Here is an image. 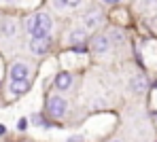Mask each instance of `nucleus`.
Wrapping results in <instances>:
<instances>
[{"label": "nucleus", "instance_id": "nucleus-12", "mask_svg": "<svg viewBox=\"0 0 157 142\" xmlns=\"http://www.w3.org/2000/svg\"><path fill=\"white\" fill-rule=\"evenodd\" d=\"M55 6H77V2H53Z\"/></svg>", "mask_w": 157, "mask_h": 142}, {"label": "nucleus", "instance_id": "nucleus-1", "mask_svg": "<svg viewBox=\"0 0 157 142\" xmlns=\"http://www.w3.org/2000/svg\"><path fill=\"white\" fill-rule=\"evenodd\" d=\"M51 28H53V21L47 13H36V15H30L26 19V30L32 34V38L49 36Z\"/></svg>", "mask_w": 157, "mask_h": 142}, {"label": "nucleus", "instance_id": "nucleus-8", "mask_svg": "<svg viewBox=\"0 0 157 142\" xmlns=\"http://www.w3.org/2000/svg\"><path fill=\"white\" fill-rule=\"evenodd\" d=\"M70 85H72V77H70L68 72H59V74L55 77V87H57V89H68Z\"/></svg>", "mask_w": 157, "mask_h": 142}, {"label": "nucleus", "instance_id": "nucleus-13", "mask_svg": "<svg viewBox=\"0 0 157 142\" xmlns=\"http://www.w3.org/2000/svg\"><path fill=\"white\" fill-rule=\"evenodd\" d=\"M24 127H26V119H19L17 121V129H24Z\"/></svg>", "mask_w": 157, "mask_h": 142}, {"label": "nucleus", "instance_id": "nucleus-5", "mask_svg": "<svg viewBox=\"0 0 157 142\" xmlns=\"http://www.w3.org/2000/svg\"><path fill=\"white\" fill-rule=\"evenodd\" d=\"M83 21H85V28H100V26H102V21H104V15H102L100 11L91 9V11H87V13H85Z\"/></svg>", "mask_w": 157, "mask_h": 142}, {"label": "nucleus", "instance_id": "nucleus-6", "mask_svg": "<svg viewBox=\"0 0 157 142\" xmlns=\"http://www.w3.org/2000/svg\"><path fill=\"white\" fill-rule=\"evenodd\" d=\"M28 74H30V68L24 62H15L11 66V81H26Z\"/></svg>", "mask_w": 157, "mask_h": 142}, {"label": "nucleus", "instance_id": "nucleus-11", "mask_svg": "<svg viewBox=\"0 0 157 142\" xmlns=\"http://www.w3.org/2000/svg\"><path fill=\"white\" fill-rule=\"evenodd\" d=\"M132 89H134V91H144V89H147V79H144V77H136V79L132 81Z\"/></svg>", "mask_w": 157, "mask_h": 142}, {"label": "nucleus", "instance_id": "nucleus-3", "mask_svg": "<svg viewBox=\"0 0 157 142\" xmlns=\"http://www.w3.org/2000/svg\"><path fill=\"white\" fill-rule=\"evenodd\" d=\"M49 47H51V38H49V36L32 38V40H30V51H32L34 55H43V53H47Z\"/></svg>", "mask_w": 157, "mask_h": 142}, {"label": "nucleus", "instance_id": "nucleus-9", "mask_svg": "<svg viewBox=\"0 0 157 142\" xmlns=\"http://www.w3.org/2000/svg\"><path fill=\"white\" fill-rule=\"evenodd\" d=\"M30 89V81H11V93L13 95H19V93H26Z\"/></svg>", "mask_w": 157, "mask_h": 142}, {"label": "nucleus", "instance_id": "nucleus-2", "mask_svg": "<svg viewBox=\"0 0 157 142\" xmlns=\"http://www.w3.org/2000/svg\"><path fill=\"white\" fill-rule=\"evenodd\" d=\"M47 113L51 117H55V119L64 117V113H66V100H62L59 95H51L47 100Z\"/></svg>", "mask_w": 157, "mask_h": 142}, {"label": "nucleus", "instance_id": "nucleus-4", "mask_svg": "<svg viewBox=\"0 0 157 142\" xmlns=\"http://www.w3.org/2000/svg\"><path fill=\"white\" fill-rule=\"evenodd\" d=\"M110 49V36L106 34H96L91 38V51L94 53H106Z\"/></svg>", "mask_w": 157, "mask_h": 142}, {"label": "nucleus", "instance_id": "nucleus-10", "mask_svg": "<svg viewBox=\"0 0 157 142\" xmlns=\"http://www.w3.org/2000/svg\"><path fill=\"white\" fill-rule=\"evenodd\" d=\"M0 32H2V36H13V34L17 32V24H15L13 19H2Z\"/></svg>", "mask_w": 157, "mask_h": 142}, {"label": "nucleus", "instance_id": "nucleus-7", "mask_svg": "<svg viewBox=\"0 0 157 142\" xmlns=\"http://www.w3.org/2000/svg\"><path fill=\"white\" fill-rule=\"evenodd\" d=\"M85 40H87V32L83 28H77L75 32H70V45H75L77 51H83L81 45H85Z\"/></svg>", "mask_w": 157, "mask_h": 142}, {"label": "nucleus", "instance_id": "nucleus-14", "mask_svg": "<svg viewBox=\"0 0 157 142\" xmlns=\"http://www.w3.org/2000/svg\"><path fill=\"white\" fill-rule=\"evenodd\" d=\"M4 132H6V125H4V123H0V136H2Z\"/></svg>", "mask_w": 157, "mask_h": 142}]
</instances>
